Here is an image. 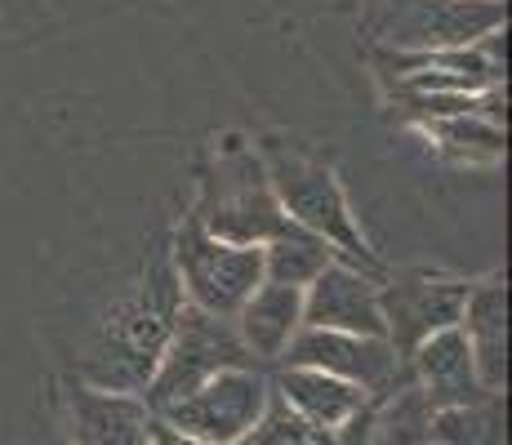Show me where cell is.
<instances>
[{
    "label": "cell",
    "mask_w": 512,
    "mask_h": 445,
    "mask_svg": "<svg viewBox=\"0 0 512 445\" xmlns=\"http://www.w3.org/2000/svg\"><path fill=\"white\" fill-rule=\"evenodd\" d=\"M179 276L165 263H152L143 290L125 299L121 308L107 316L103 334H98L90 352V379L103 392H139L156 374V361L165 352V339L179 316Z\"/></svg>",
    "instance_id": "cell-1"
},
{
    "label": "cell",
    "mask_w": 512,
    "mask_h": 445,
    "mask_svg": "<svg viewBox=\"0 0 512 445\" xmlns=\"http://www.w3.org/2000/svg\"><path fill=\"white\" fill-rule=\"evenodd\" d=\"M268 187L277 196V205L290 214V223H299L303 232L321 236L334 250V259L361 267V272H379V259L370 254L366 236L357 232L343 196L339 178L326 165H317L312 156L285 152V147H268Z\"/></svg>",
    "instance_id": "cell-2"
},
{
    "label": "cell",
    "mask_w": 512,
    "mask_h": 445,
    "mask_svg": "<svg viewBox=\"0 0 512 445\" xmlns=\"http://www.w3.org/2000/svg\"><path fill=\"white\" fill-rule=\"evenodd\" d=\"M232 365H250V348L241 334L228 325V316H210L201 308H179L174 330L165 339V352L156 361V374L147 379V410L161 414L165 405L183 401L196 392L210 374L232 370Z\"/></svg>",
    "instance_id": "cell-3"
},
{
    "label": "cell",
    "mask_w": 512,
    "mask_h": 445,
    "mask_svg": "<svg viewBox=\"0 0 512 445\" xmlns=\"http://www.w3.org/2000/svg\"><path fill=\"white\" fill-rule=\"evenodd\" d=\"M174 267L192 308L210 316H236L263 285V245L219 241L192 219L174 236Z\"/></svg>",
    "instance_id": "cell-4"
},
{
    "label": "cell",
    "mask_w": 512,
    "mask_h": 445,
    "mask_svg": "<svg viewBox=\"0 0 512 445\" xmlns=\"http://www.w3.org/2000/svg\"><path fill=\"white\" fill-rule=\"evenodd\" d=\"M504 0H374L370 27L397 49H455L504 27Z\"/></svg>",
    "instance_id": "cell-5"
},
{
    "label": "cell",
    "mask_w": 512,
    "mask_h": 445,
    "mask_svg": "<svg viewBox=\"0 0 512 445\" xmlns=\"http://www.w3.org/2000/svg\"><path fill=\"white\" fill-rule=\"evenodd\" d=\"M268 397H272V383L254 365H232V370L210 374L183 401L165 405L156 419H165L170 428H179L205 445H232L263 419Z\"/></svg>",
    "instance_id": "cell-6"
},
{
    "label": "cell",
    "mask_w": 512,
    "mask_h": 445,
    "mask_svg": "<svg viewBox=\"0 0 512 445\" xmlns=\"http://www.w3.org/2000/svg\"><path fill=\"white\" fill-rule=\"evenodd\" d=\"M196 223L210 236L232 241V245H268L299 227V223H290V214L277 205L259 161L236 152V147L219 161V187H214V196L205 201V214Z\"/></svg>",
    "instance_id": "cell-7"
},
{
    "label": "cell",
    "mask_w": 512,
    "mask_h": 445,
    "mask_svg": "<svg viewBox=\"0 0 512 445\" xmlns=\"http://www.w3.org/2000/svg\"><path fill=\"white\" fill-rule=\"evenodd\" d=\"M285 365H308V370H326L334 379L357 383L361 392H392L397 383L410 379L406 356H397L388 339H370V334H343V330H308L299 325L281 352Z\"/></svg>",
    "instance_id": "cell-8"
},
{
    "label": "cell",
    "mask_w": 512,
    "mask_h": 445,
    "mask_svg": "<svg viewBox=\"0 0 512 445\" xmlns=\"http://www.w3.org/2000/svg\"><path fill=\"white\" fill-rule=\"evenodd\" d=\"M472 285L464 281H446V276H397L379 290V312H383V334L397 348V356H410L415 343H423L428 334L459 325L464 316Z\"/></svg>",
    "instance_id": "cell-9"
},
{
    "label": "cell",
    "mask_w": 512,
    "mask_h": 445,
    "mask_svg": "<svg viewBox=\"0 0 512 445\" xmlns=\"http://www.w3.org/2000/svg\"><path fill=\"white\" fill-rule=\"evenodd\" d=\"M303 325L308 330H343V334H370V339H388L383 334L379 312V285L374 272L330 259L303 285Z\"/></svg>",
    "instance_id": "cell-10"
},
{
    "label": "cell",
    "mask_w": 512,
    "mask_h": 445,
    "mask_svg": "<svg viewBox=\"0 0 512 445\" xmlns=\"http://www.w3.org/2000/svg\"><path fill=\"white\" fill-rule=\"evenodd\" d=\"M406 370L437 410L490 397L477 379V361H472V348H468V339H464L459 325H446V330H437L423 343H415L410 356H406Z\"/></svg>",
    "instance_id": "cell-11"
},
{
    "label": "cell",
    "mask_w": 512,
    "mask_h": 445,
    "mask_svg": "<svg viewBox=\"0 0 512 445\" xmlns=\"http://www.w3.org/2000/svg\"><path fill=\"white\" fill-rule=\"evenodd\" d=\"M472 361H477V379L486 392H504V374H508V290L504 281H486L472 285L464 316H459Z\"/></svg>",
    "instance_id": "cell-12"
},
{
    "label": "cell",
    "mask_w": 512,
    "mask_h": 445,
    "mask_svg": "<svg viewBox=\"0 0 512 445\" xmlns=\"http://www.w3.org/2000/svg\"><path fill=\"white\" fill-rule=\"evenodd\" d=\"M299 325H303V290L281 281H263L245 299V308L236 312V334L250 348V356H281L285 343L299 334Z\"/></svg>",
    "instance_id": "cell-13"
},
{
    "label": "cell",
    "mask_w": 512,
    "mask_h": 445,
    "mask_svg": "<svg viewBox=\"0 0 512 445\" xmlns=\"http://www.w3.org/2000/svg\"><path fill=\"white\" fill-rule=\"evenodd\" d=\"M76 414V445H147V410L143 401L125 397V392L81 388L72 392Z\"/></svg>",
    "instance_id": "cell-14"
},
{
    "label": "cell",
    "mask_w": 512,
    "mask_h": 445,
    "mask_svg": "<svg viewBox=\"0 0 512 445\" xmlns=\"http://www.w3.org/2000/svg\"><path fill=\"white\" fill-rule=\"evenodd\" d=\"M277 397L290 405L294 414L312 423V428H339L348 414H357L370 397L348 379H334L326 370H308V365H285L281 383H277Z\"/></svg>",
    "instance_id": "cell-15"
},
{
    "label": "cell",
    "mask_w": 512,
    "mask_h": 445,
    "mask_svg": "<svg viewBox=\"0 0 512 445\" xmlns=\"http://www.w3.org/2000/svg\"><path fill=\"white\" fill-rule=\"evenodd\" d=\"M432 414L437 405L423 397L415 379L397 383L392 392H383V401H374L370 445H432Z\"/></svg>",
    "instance_id": "cell-16"
},
{
    "label": "cell",
    "mask_w": 512,
    "mask_h": 445,
    "mask_svg": "<svg viewBox=\"0 0 512 445\" xmlns=\"http://www.w3.org/2000/svg\"><path fill=\"white\" fill-rule=\"evenodd\" d=\"M432 445H504V401L499 392L432 414Z\"/></svg>",
    "instance_id": "cell-17"
},
{
    "label": "cell",
    "mask_w": 512,
    "mask_h": 445,
    "mask_svg": "<svg viewBox=\"0 0 512 445\" xmlns=\"http://www.w3.org/2000/svg\"><path fill=\"white\" fill-rule=\"evenodd\" d=\"M334 259V250L321 236L303 232V227H294V232L277 236V241L263 245V281H281V285H312V276L321 272Z\"/></svg>",
    "instance_id": "cell-18"
},
{
    "label": "cell",
    "mask_w": 512,
    "mask_h": 445,
    "mask_svg": "<svg viewBox=\"0 0 512 445\" xmlns=\"http://www.w3.org/2000/svg\"><path fill=\"white\" fill-rule=\"evenodd\" d=\"M250 432L259 445H334V437L326 428H312V423L303 419V414H294L277 392L268 397V410H263V419L254 423Z\"/></svg>",
    "instance_id": "cell-19"
},
{
    "label": "cell",
    "mask_w": 512,
    "mask_h": 445,
    "mask_svg": "<svg viewBox=\"0 0 512 445\" xmlns=\"http://www.w3.org/2000/svg\"><path fill=\"white\" fill-rule=\"evenodd\" d=\"M428 125L441 143L459 147V152H477V156L504 152V125L486 121V116H437V121H428Z\"/></svg>",
    "instance_id": "cell-20"
},
{
    "label": "cell",
    "mask_w": 512,
    "mask_h": 445,
    "mask_svg": "<svg viewBox=\"0 0 512 445\" xmlns=\"http://www.w3.org/2000/svg\"><path fill=\"white\" fill-rule=\"evenodd\" d=\"M147 445H205V441H196V437H187V432L179 428H170L165 419H147Z\"/></svg>",
    "instance_id": "cell-21"
},
{
    "label": "cell",
    "mask_w": 512,
    "mask_h": 445,
    "mask_svg": "<svg viewBox=\"0 0 512 445\" xmlns=\"http://www.w3.org/2000/svg\"><path fill=\"white\" fill-rule=\"evenodd\" d=\"M232 445H259V441H254V432H245V437H236Z\"/></svg>",
    "instance_id": "cell-22"
}]
</instances>
